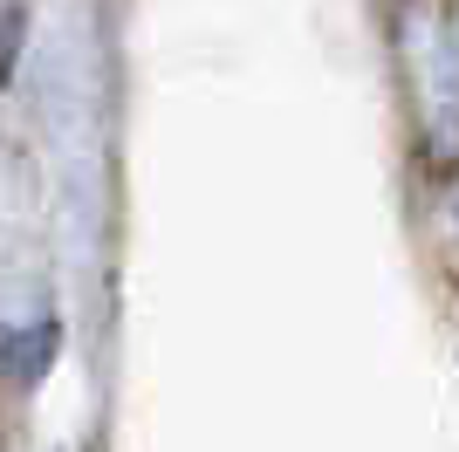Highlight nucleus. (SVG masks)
Listing matches in <instances>:
<instances>
[{"label":"nucleus","instance_id":"nucleus-1","mask_svg":"<svg viewBox=\"0 0 459 452\" xmlns=\"http://www.w3.org/2000/svg\"><path fill=\"white\" fill-rule=\"evenodd\" d=\"M48 329H41V336H14V357H7V370L14 377H35V363H48Z\"/></svg>","mask_w":459,"mask_h":452}]
</instances>
